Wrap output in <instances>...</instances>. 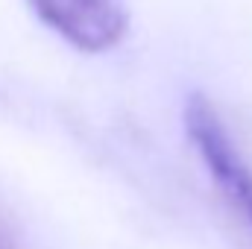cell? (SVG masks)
<instances>
[{
	"instance_id": "obj_1",
	"label": "cell",
	"mask_w": 252,
	"mask_h": 249,
	"mask_svg": "<svg viewBox=\"0 0 252 249\" xmlns=\"http://www.w3.org/2000/svg\"><path fill=\"white\" fill-rule=\"evenodd\" d=\"M182 121L214 187L226 196V202L238 211V217L252 229V164L241 153L238 141L232 138L223 115L205 94L193 91L185 100Z\"/></svg>"
},
{
	"instance_id": "obj_2",
	"label": "cell",
	"mask_w": 252,
	"mask_h": 249,
	"mask_svg": "<svg viewBox=\"0 0 252 249\" xmlns=\"http://www.w3.org/2000/svg\"><path fill=\"white\" fill-rule=\"evenodd\" d=\"M41 24L82 53H106L129 32L124 0H30Z\"/></svg>"
},
{
	"instance_id": "obj_3",
	"label": "cell",
	"mask_w": 252,
	"mask_h": 249,
	"mask_svg": "<svg viewBox=\"0 0 252 249\" xmlns=\"http://www.w3.org/2000/svg\"><path fill=\"white\" fill-rule=\"evenodd\" d=\"M0 249H9V244H6V241H3V238H0Z\"/></svg>"
}]
</instances>
